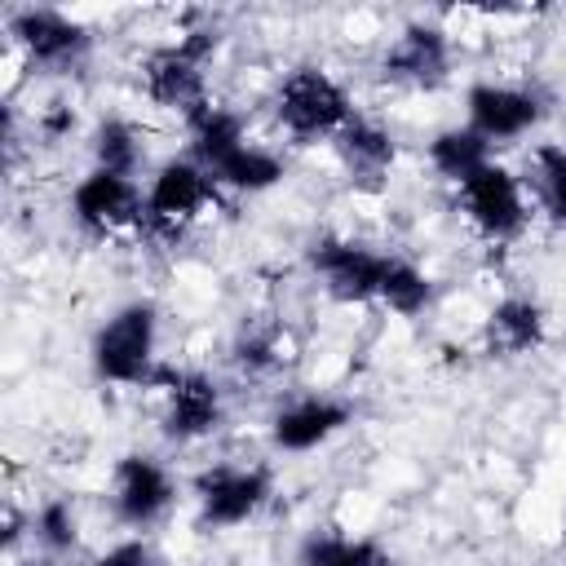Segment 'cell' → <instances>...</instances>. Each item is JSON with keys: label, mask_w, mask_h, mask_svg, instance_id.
Listing matches in <instances>:
<instances>
[{"label": "cell", "mask_w": 566, "mask_h": 566, "mask_svg": "<svg viewBox=\"0 0 566 566\" xmlns=\"http://www.w3.org/2000/svg\"><path fill=\"white\" fill-rule=\"evenodd\" d=\"M186 124H190V150L212 172L217 186L256 195V190H270V186L283 181V159L270 155V150H261V146H252L243 137V119L234 111L203 106Z\"/></svg>", "instance_id": "obj_1"}, {"label": "cell", "mask_w": 566, "mask_h": 566, "mask_svg": "<svg viewBox=\"0 0 566 566\" xmlns=\"http://www.w3.org/2000/svg\"><path fill=\"white\" fill-rule=\"evenodd\" d=\"M155 340H159V314L150 301L119 305L97 332H93V371L111 385H150L155 380Z\"/></svg>", "instance_id": "obj_2"}, {"label": "cell", "mask_w": 566, "mask_h": 566, "mask_svg": "<svg viewBox=\"0 0 566 566\" xmlns=\"http://www.w3.org/2000/svg\"><path fill=\"white\" fill-rule=\"evenodd\" d=\"M274 119L287 137L318 142L336 137L354 119V102L323 66H296L274 88Z\"/></svg>", "instance_id": "obj_3"}, {"label": "cell", "mask_w": 566, "mask_h": 566, "mask_svg": "<svg viewBox=\"0 0 566 566\" xmlns=\"http://www.w3.org/2000/svg\"><path fill=\"white\" fill-rule=\"evenodd\" d=\"M217 53V31L212 27H190L177 44H164L155 53H146L142 62V84H146V97L155 106H168V111H181L186 119L199 115L208 102V88H203V62Z\"/></svg>", "instance_id": "obj_4"}, {"label": "cell", "mask_w": 566, "mask_h": 566, "mask_svg": "<svg viewBox=\"0 0 566 566\" xmlns=\"http://www.w3.org/2000/svg\"><path fill=\"white\" fill-rule=\"evenodd\" d=\"M217 199V181L212 172L190 155V159H168L159 164V172L150 177V190H146V230L159 234V239H181L199 217L203 208Z\"/></svg>", "instance_id": "obj_5"}, {"label": "cell", "mask_w": 566, "mask_h": 566, "mask_svg": "<svg viewBox=\"0 0 566 566\" xmlns=\"http://www.w3.org/2000/svg\"><path fill=\"white\" fill-rule=\"evenodd\" d=\"M9 35L13 44L22 49V57L35 66V71H49V75H71L75 66H84L88 49H93V31L57 9H18L9 13Z\"/></svg>", "instance_id": "obj_6"}, {"label": "cell", "mask_w": 566, "mask_h": 566, "mask_svg": "<svg viewBox=\"0 0 566 566\" xmlns=\"http://www.w3.org/2000/svg\"><path fill=\"white\" fill-rule=\"evenodd\" d=\"M389 261H394V256H385V252H376V248H367V243H354V239H336V234H323V239L310 243V265H314V274L323 279V287H327L336 301H349V305L380 301Z\"/></svg>", "instance_id": "obj_7"}, {"label": "cell", "mask_w": 566, "mask_h": 566, "mask_svg": "<svg viewBox=\"0 0 566 566\" xmlns=\"http://www.w3.org/2000/svg\"><path fill=\"white\" fill-rule=\"evenodd\" d=\"M195 500H199V526L226 531L261 513L270 500V473L256 464H212L195 473Z\"/></svg>", "instance_id": "obj_8"}, {"label": "cell", "mask_w": 566, "mask_h": 566, "mask_svg": "<svg viewBox=\"0 0 566 566\" xmlns=\"http://www.w3.org/2000/svg\"><path fill=\"white\" fill-rule=\"evenodd\" d=\"M460 203H464V217L486 234V239H517L522 226H526V195H522V181L504 168V164H486L478 168L464 186H460Z\"/></svg>", "instance_id": "obj_9"}, {"label": "cell", "mask_w": 566, "mask_h": 566, "mask_svg": "<svg viewBox=\"0 0 566 566\" xmlns=\"http://www.w3.org/2000/svg\"><path fill=\"white\" fill-rule=\"evenodd\" d=\"M71 212L88 234H119V230H133L146 221V195L137 190L133 177L93 168L71 190Z\"/></svg>", "instance_id": "obj_10"}, {"label": "cell", "mask_w": 566, "mask_h": 566, "mask_svg": "<svg viewBox=\"0 0 566 566\" xmlns=\"http://www.w3.org/2000/svg\"><path fill=\"white\" fill-rule=\"evenodd\" d=\"M164 380V438L168 442H199L221 424V389L203 371H155Z\"/></svg>", "instance_id": "obj_11"}, {"label": "cell", "mask_w": 566, "mask_h": 566, "mask_svg": "<svg viewBox=\"0 0 566 566\" xmlns=\"http://www.w3.org/2000/svg\"><path fill=\"white\" fill-rule=\"evenodd\" d=\"M464 115H469V128L495 146V142L526 137L544 119V102L539 93L517 84H473L464 93Z\"/></svg>", "instance_id": "obj_12"}, {"label": "cell", "mask_w": 566, "mask_h": 566, "mask_svg": "<svg viewBox=\"0 0 566 566\" xmlns=\"http://www.w3.org/2000/svg\"><path fill=\"white\" fill-rule=\"evenodd\" d=\"M172 478L168 469L155 460V455H119L115 464V478H111V504H115V517L124 526H150L168 513L172 504Z\"/></svg>", "instance_id": "obj_13"}, {"label": "cell", "mask_w": 566, "mask_h": 566, "mask_svg": "<svg viewBox=\"0 0 566 566\" xmlns=\"http://www.w3.org/2000/svg\"><path fill=\"white\" fill-rule=\"evenodd\" d=\"M447 66H451V44H447V31L433 22L402 27L398 40L380 57L385 80L411 84V88H438L447 80Z\"/></svg>", "instance_id": "obj_14"}, {"label": "cell", "mask_w": 566, "mask_h": 566, "mask_svg": "<svg viewBox=\"0 0 566 566\" xmlns=\"http://www.w3.org/2000/svg\"><path fill=\"white\" fill-rule=\"evenodd\" d=\"M354 420V407L340 402V398H327V394H305L287 407L274 411L270 420V442L287 455H301V451H314L323 447L327 438H336L345 424Z\"/></svg>", "instance_id": "obj_15"}, {"label": "cell", "mask_w": 566, "mask_h": 566, "mask_svg": "<svg viewBox=\"0 0 566 566\" xmlns=\"http://www.w3.org/2000/svg\"><path fill=\"white\" fill-rule=\"evenodd\" d=\"M544 332H548V318H544L539 301H531V296H504L486 314L482 340H486V354L517 358V354H535L544 345Z\"/></svg>", "instance_id": "obj_16"}, {"label": "cell", "mask_w": 566, "mask_h": 566, "mask_svg": "<svg viewBox=\"0 0 566 566\" xmlns=\"http://www.w3.org/2000/svg\"><path fill=\"white\" fill-rule=\"evenodd\" d=\"M332 146H336L345 172H349L354 181H363V186H380V177L394 168V155H398V150H394V137H389L380 124L363 119V115H354V119L332 137Z\"/></svg>", "instance_id": "obj_17"}, {"label": "cell", "mask_w": 566, "mask_h": 566, "mask_svg": "<svg viewBox=\"0 0 566 566\" xmlns=\"http://www.w3.org/2000/svg\"><path fill=\"white\" fill-rule=\"evenodd\" d=\"M429 164H433L438 177L464 186L478 168L491 164V142H482L469 124H464V128H442V133H433V142H429Z\"/></svg>", "instance_id": "obj_18"}, {"label": "cell", "mask_w": 566, "mask_h": 566, "mask_svg": "<svg viewBox=\"0 0 566 566\" xmlns=\"http://www.w3.org/2000/svg\"><path fill=\"white\" fill-rule=\"evenodd\" d=\"M296 566H394V557H389L376 539L323 531V535H310V539L301 544Z\"/></svg>", "instance_id": "obj_19"}, {"label": "cell", "mask_w": 566, "mask_h": 566, "mask_svg": "<svg viewBox=\"0 0 566 566\" xmlns=\"http://www.w3.org/2000/svg\"><path fill=\"white\" fill-rule=\"evenodd\" d=\"M142 164V137L128 119L111 115L93 128V168L102 172H119V177H133Z\"/></svg>", "instance_id": "obj_20"}, {"label": "cell", "mask_w": 566, "mask_h": 566, "mask_svg": "<svg viewBox=\"0 0 566 566\" xmlns=\"http://www.w3.org/2000/svg\"><path fill=\"white\" fill-rule=\"evenodd\" d=\"M429 301H433L429 274H424L420 265L394 256V261H389V274H385V287H380V305H389V310L402 314V318H416V314L429 310Z\"/></svg>", "instance_id": "obj_21"}, {"label": "cell", "mask_w": 566, "mask_h": 566, "mask_svg": "<svg viewBox=\"0 0 566 566\" xmlns=\"http://www.w3.org/2000/svg\"><path fill=\"white\" fill-rule=\"evenodd\" d=\"M31 535L49 557H62L80 544V517L71 509V500H44L40 513L31 517Z\"/></svg>", "instance_id": "obj_22"}, {"label": "cell", "mask_w": 566, "mask_h": 566, "mask_svg": "<svg viewBox=\"0 0 566 566\" xmlns=\"http://www.w3.org/2000/svg\"><path fill=\"white\" fill-rule=\"evenodd\" d=\"M535 186L544 212L566 226V146H539L535 150Z\"/></svg>", "instance_id": "obj_23"}, {"label": "cell", "mask_w": 566, "mask_h": 566, "mask_svg": "<svg viewBox=\"0 0 566 566\" xmlns=\"http://www.w3.org/2000/svg\"><path fill=\"white\" fill-rule=\"evenodd\" d=\"M234 363H239L243 371H265V367H274V336H243V340L234 345Z\"/></svg>", "instance_id": "obj_24"}, {"label": "cell", "mask_w": 566, "mask_h": 566, "mask_svg": "<svg viewBox=\"0 0 566 566\" xmlns=\"http://www.w3.org/2000/svg\"><path fill=\"white\" fill-rule=\"evenodd\" d=\"M93 566H159V562H155L150 544H142V539H119V544L106 548Z\"/></svg>", "instance_id": "obj_25"}, {"label": "cell", "mask_w": 566, "mask_h": 566, "mask_svg": "<svg viewBox=\"0 0 566 566\" xmlns=\"http://www.w3.org/2000/svg\"><path fill=\"white\" fill-rule=\"evenodd\" d=\"M75 128V115H71V106H62V102H53V111L40 119V133L49 137V142H57V137H66Z\"/></svg>", "instance_id": "obj_26"}, {"label": "cell", "mask_w": 566, "mask_h": 566, "mask_svg": "<svg viewBox=\"0 0 566 566\" xmlns=\"http://www.w3.org/2000/svg\"><path fill=\"white\" fill-rule=\"evenodd\" d=\"M22 566H62V562H57V557H49V553H40V557H27Z\"/></svg>", "instance_id": "obj_27"}, {"label": "cell", "mask_w": 566, "mask_h": 566, "mask_svg": "<svg viewBox=\"0 0 566 566\" xmlns=\"http://www.w3.org/2000/svg\"><path fill=\"white\" fill-rule=\"evenodd\" d=\"M562 544H566V509H562Z\"/></svg>", "instance_id": "obj_28"}]
</instances>
